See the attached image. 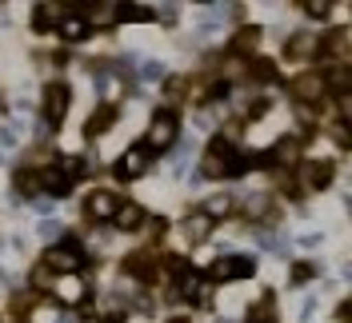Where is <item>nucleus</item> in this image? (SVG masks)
Instances as JSON below:
<instances>
[{
	"label": "nucleus",
	"instance_id": "1",
	"mask_svg": "<svg viewBox=\"0 0 352 323\" xmlns=\"http://www.w3.org/2000/svg\"><path fill=\"white\" fill-rule=\"evenodd\" d=\"M148 164H153V148L148 144H136V148H129L116 160V176L120 180H136L140 172H148Z\"/></svg>",
	"mask_w": 352,
	"mask_h": 323
},
{
	"label": "nucleus",
	"instance_id": "2",
	"mask_svg": "<svg viewBox=\"0 0 352 323\" xmlns=\"http://www.w3.org/2000/svg\"><path fill=\"white\" fill-rule=\"evenodd\" d=\"M44 267H56V272H65V276H76V272H80V252H76V243H56V248H48V252H44Z\"/></svg>",
	"mask_w": 352,
	"mask_h": 323
},
{
	"label": "nucleus",
	"instance_id": "3",
	"mask_svg": "<svg viewBox=\"0 0 352 323\" xmlns=\"http://www.w3.org/2000/svg\"><path fill=\"white\" fill-rule=\"evenodd\" d=\"M252 272H256V263L248 256H228L212 263V280H248Z\"/></svg>",
	"mask_w": 352,
	"mask_h": 323
},
{
	"label": "nucleus",
	"instance_id": "4",
	"mask_svg": "<svg viewBox=\"0 0 352 323\" xmlns=\"http://www.w3.org/2000/svg\"><path fill=\"white\" fill-rule=\"evenodd\" d=\"M68 112V84H48L44 88V116L48 124H60Z\"/></svg>",
	"mask_w": 352,
	"mask_h": 323
},
{
	"label": "nucleus",
	"instance_id": "5",
	"mask_svg": "<svg viewBox=\"0 0 352 323\" xmlns=\"http://www.w3.org/2000/svg\"><path fill=\"white\" fill-rule=\"evenodd\" d=\"M329 88H324V76L320 72H305V76H296L292 80V96L296 100H305V104H312V100H320Z\"/></svg>",
	"mask_w": 352,
	"mask_h": 323
},
{
	"label": "nucleus",
	"instance_id": "6",
	"mask_svg": "<svg viewBox=\"0 0 352 323\" xmlns=\"http://www.w3.org/2000/svg\"><path fill=\"white\" fill-rule=\"evenodd\" d=\"M176 140V116L173 112H160L153 120V128H148V148H168Z\"/></svg>",
	"mask_w": 352,
	"mask_h": 323
},
{
	"label": "nucleus",
	"instance_id": "7",
	"mask_svg": "<svg viewBox=\"0 0 352 323\" xmlns=\"http://www.w3.org/2000/svg\"><path fill=\"white\" fill-rule=\"evenodd\" d=\"M85 204H88V215H92V219H112L116 208H120V200H116L112 192H92Z\"/></svg>",
	"mask_w": 352,
	"mask_h": 323
},
{
	"label": "nucleus",
	"instance_id": "8",
	"mask_svg": "<svg viewBox=\"0 0 352 323\" xmlns=\"http://www.w3.org/2000/svg\"><path fill=\"white\" fill-rule=\"evenodd\" d=\"M36 180H41V184H44V188H48L52 195H65L68 188H72V180H76V176L68 172V168H44Z\"/></svg>",
	"mask_w": 352,
	"mask_h": 323
},
{
	"label": "nucleus",
	"instance_id": "9",
	"mask_svg": "<svg viewBox=\"0 0 352 323\" xmlns=\"http://www.w3.org/2000/svg\"><path fill=\"white\" fill-rule=\"evenodd\" d=\"M180 296H188V303H208L212 300V280L184 276V280H180Z\"/></svg>",
	"mask_w": 352,
	"mask_h": 323
},
{
	"label": "nucleus",
	"instance_id": "10",
	"mask_svg": "<svg viewBox=\"0 0 352 323\" xmlns=\"http://www.w3.org/2000/svg\"><path fill=\"white\" fill-rule=\"evenodd\" d=\"M112 120H116V108H96L92 116H88V124H85V136L92 140V136H100V132H109L112 128Z\"/></svg>",
	"mask_w": 352,
	"mask_h": 323
},
{
	"label": "nucleus",
	"instance_id": "11",
	"mask_svg": "<svg viewBox=\"0 0 352 323\" xmlns=\"http://www.w3.org/2000/svg\"><path fill=\"white\" fill-rule=\"evenodd\" d=\"M208 228H212V219H208L204 212L188 215V219H184V236H188V243H204V239H208Z\"/></svg>",
	"mask_w": 352,
	"mask_h": 323
},
{
	"label": "nucleus",
	"instance_id": "12",
	"mask_svg": "<svg viewBox=\"0 0 352 323\" xmlns=\"http://www.w3.org/2000/svg\"><path fill=\"white\" fill-rule=\"evenodd\" d=\"M112 219H116V228H124V232H129V228H140V224H144V208H140V204H120Z\"/></svg>",
	"mask_w": 352,
	"mask_h": 323
},
{
	"label": "nucleus",
	"instance_id": "13",
	"mask_svg": "<svg viewBox=\"0 0 352 323\" xmlns=\"http://www.w3.org/2000/svg\"><path fill=\"white\" fill-rule=\"evenodd\" d=\"M60 36H65V40H85L88 36V21L85 16H76V12H68L65 21H60Z\"/></svg>",
	"mask_w": 352,
	"mask_h": 323
},
{
	"label": "nucleus",
	"instance_id": "14",
	"mask_svg": "<svg viewBox=\"0 0 352 323\" xmlns=\"http://www.w3.org/2000/svg\"><path fill=\"white\" fill-rule=\"evenodd\" d=\"M256 44H261V28L256 24H244L241 32L232 36V48L236 52H256Z\"/></svg>",
	"mask_w": 352,
	"mask_h": 323
},
{
	"label": "nucleus",
	"instance_id": "15",
	"mask_svg": "<svg viewBox=\"0 0 352 323\" xmlns=\"http://www.w3.org/2000/svg\"><path fill=\"white\" fill-rule=\"evenodd\" d=\"M296 156H300V140H280V144L272 148V156H268V160H272V164H292Z\"/></svg>",
	"mask_w": 352,
	"mask_h": 323
},
{
	"label": "nucleus",
	"instance_id": "16",
	"mask_svg": "<svg viewBox=\"0 0 352 323\" xmlns=\"http://www.w3.org/2000/svg\"><path fill=\"white\" fill-rule=\"evenodd\" d=\"M312 44H316V40H312L308 32H296V36H292V40L285 44V52L292 56V60H305L308 52H312Z\"/></svg>",
	"mask_w": 352,
	"mask_h": 323
},
{
	"label": "nucleus",
	"instance_id": "17",
	"mask_svg": "<svg viewBox=\"0 0 352 323\" xmlns=\"http://www.w3.org/2000/svg\"><path fill=\"white\" fill-rule=\"evenodd\" d=\"M332 172H336V168H332L329 160H324V164H308V184H312V188H329Z\"/></svg>",
	"mask_w": 352,
	"mask_h": 323
},
{
	"label": "nucleus",
	"instance_id": "18",
	"mask_svg": "<svg viewBox=\"0 0 352 323\" xmlns=\"http://www.w3.org/2000/svg\"><path fill=\"white\" fill-rule=\"evenodd\" d=\"M56 291H60V296H68L65 303H76L80 296H85V283L76 280V276H65V280L56 283Z\"/></svg>",
	"mask_w": 352,
	"mask_h": 323
},
{
	"label": "nucleus",
	"instance_id": "19",
	"mask_svg": "<svg viewBox=\"0 0 352 323\" xmlns=\"http://www.w3.org/2000/svg\"><path fill=\"white\" fill-rule=\"evenodd\" d=\"M124 267H129L132 276H153V256H132V259H124Z\"/></svg>",
	"mask_w": 352,
	"mask_h": 323
},
{
	"label": "nucleus",
	"instance_id": "20",
	"mask_svg": "<svg viewBox=\"0 0 352 323\" xmlns=\"http://www.w3.org/2000/svg\"><path fill=\"white\" fill-rule=\"evenodd\" d=\"M52 12H56L52 4H41L36 16H32V28H36V32H48V28H52Z\"/></svg>",
	"mask_w": 352,
	"mask_h": 323
},
{
	"label": "nucleus",
	"instance_id": "21",
	"mask_svg": "<svg viewBox=\"0 0 352 323\" xmlns=\"http://www.w3.org/2000/svg\"><path fill=\"white\" fill-rule=\"evenodd\" d=\"M324 48H329L332 56H344V48H349V32H344V28H336V32L329 36V44H324Z\"/></svg>",
	"mask_w": 352,
	"mask_h": 323
},
{
	"label": "nucleus",
	"instance_id": "22",
	"mask_svg": "<svg viewBox=\"0 0 352 323\" xmlns=\"http://www.w3.org/2000/svg\"><path fill=\"white\" fill-rule=\"evenodd\" d=\"M120 16H124V21H153V8H144V4H132V8H120Z\"/></svg>",
	"mask_w": 352,
	"mask_h": 323
},
{
	"label": "nucleus",
	"instance_id": "23",
	"mask_svg": "<svg viewBox=\"0 0 352 323\" xmlns=\"http://www.w3.org/2000/svg\"><path fill=\"white\" fill-rule=\"evenodd\" d=\"M324 88H336V92H344V88H349V72H344V68H332L329 80H324Z\"/></svg>",
	"mask_w": 352,
	"mask_h": 323
},
{
	"label": "nucleus",
	"instance_id": "24",
	"mask_svg": "<svg viewBox=\"0 0 352 323\" xmlns=\"http://www.w3.org/2000/svg\"><path fill=\"white\" fill-rule=\"evenodd\" d=\"M268 320H272V300L264 296V300L252 307V323H268Z\"/></svg>",
	"mask_w": 352,
	"mask_h": 323
},
{
	"label": "nucleus",
	"instance_id": "25",
	"mask_svg": "<svg viewBox=\"0 0 352 323\" xmlns=\"http://www.w3.org/2000/svg\"><path fill=\"white\" fill-rule=\"evenodd\" d=\"M16 188H21L24 195H32L36 188H41V180H36V176H28V172H21V176H16Z\"/></svg>",
	"mask_w": 352,
	"mask_h": 323
},
{
	"label": "nucleus",
	"instance_id": "26",
	"mask_svg": "<svg viewBox=\"0 0 352 323\" xmlns=\"http://www.w3.org/2000/svg\"><path fill=\"white\" fill-rule=\"evenodd\" d=\"M316 276V263H296V272H292V283H305Z\"/></svg>",
	"mask_w": 352,
	"mask_h": 323
},
{
	"label": "nucleus",
	"instance_id": "27",
	"mask_svg": "<svg viewBox=\"0 0 352 323\" xmlns=\"http://www.w3.org/2000/svg\"><path fill=\"white\" fill-rule=\"evenodd\" d=\"M252 76H256V80H272V76H276V68L268 64V60H256V64H252Z\"/></svg>",
	"mask_w": 352,
	"mask_h": 323
},
{
	"label": "nucleus",
	"instance_id": "28",
	"mask_svg": "<svg viewBox=\"0 0 352 323\" xmlns=\"http://www.w3.org/2000/svg\"><path fill=\"white\" fill-rule=\"evenodd\" d=\"M305 12L320 21V16H329V4H324V0H308V4H305Z\"/></svg>",
	"mask_w": 352,
	"mask_h": 323
},
{
	"label": "nucleus",
	"instance_id": "29",
	"mask_svg": "<svg viewBox=\"0 0 352 323\" xmlns=\"http://www.w3.org/2000/svg\"><path fill=\"white\" fill-rule=\"evenodd\" d=\"M224 212H228V200H208V208H204L208 219H217V215H224Z\"/></svg>",
	"mask_w": 352,
	"mask_h": 323
},
{
	"label": "nucleus",
	"instance_id": "30",
	"mask_svg": "<svg viewBox=\"0 0 352 323\" xmlns=\"http://www.w3.org/2000/svg\"><path fill=\"white\" fill-rule=\"evenodd\" d=\"M140 76H144V80H160V76H164V68L156 64V60H148V64L140 68Z\"/></svg>",
	"mask_w": 352,
	"mask_h": 323
},
{
	"label": "nucleus",
	"instance_id": "31",
	"mask_svg": "<svg viewBox=\"0 0 352 323\" xmlns=\"http://www.w3.org/2000/svg\"><path fill=\"white\" fill-rule=\"evenodd\" d=\"M248 212H252V215H264V212H268V200H264V195H256V200L248 204Z\"/></svg>",
	"mask_w": 352,
	"mask_h": 323
},
{
	"label": "nucleus",
	"instance_id": "32",
	"mask_svg": "<svg viewBox=\"0 0 352 323\" xmlns=\"http://www.w3.org/2000/svg\"><path fill=\"white\" fill-rule=\"evenodd\" d=\"M256 239H261V248H268V252H280V239H272L268 232H264V236H256Z\"/></svg>",
	"mask_w": 352,
	"mask_h": 323
},
{
	"label": "nucleus",
	"instance_id": "33",
	"mask_svg": "<svg viewBox=\"0 0 352 323\" xmlns=\"http://www.w3.org/2000/svg\"><path fill=\"white\" fill-rule=\"evenodd\" d=\"M32 280L41 283V287H48V283H52V276H48V267H36V272H32Z\"/></svg>",
	"mask_w": 352,
	"mask_h": 323
},
{
	"label": "nucleus",
	"instance_id": "34",
	"mask_svg": "<svg viewBox=\"0 0 352 323\" xmlns=\"http://www.w3.org/2000/svg\"><path fill=\"white\" fill-rule=\"evenodd\" d=\"M320 239H324V236H320V232H305V236H300V243H305V248H316Z\"/></svg>",
	"mask_w": 352,
	"mask_h": 323
},
{
	"label": "nucleus",
	"instance_id": "35",
	"mask_svg": "<svg viewBox=\"0 0 352 323\" xmlns=\"http://www.w3.org/2000/svg\"><path fill=\"white\" fill-rule=\"evenodd\" d=\"M336 144H340V148H349V144H352V140H349V128H344V124L336 128Z\"/></svg>",
	"mask_w": 352,
	"mask_h": 323
},
{
	"label": "nucleus",
	"instance_id": "36",
	"mask_svg": "<svg viewBox=\"0 0 352 323\" xmlns=\"http://www.w3.org/2000/svg\"><path fill=\"white\" fill-rule=\"evenodd\" d=\"M41 236H48V239H52V236H60V228H56V224L48 219V224H41Z\"/></svg>",
	"mask_w": 352,
	"mask_h": 323
},
{
	"label": "nucleus",
	"instance_id": "37",
	"mask_svg": "<svg viewBox=\"0 0 352 323\" xmlns=\"http://www.w3.org/2000/svg\"><path fill=\"white\" fill-rule=\"evenodd\" d=\"M176 323H180V320H176Z\"/></svg>",
	"mask_w": 352,
	"mask_h": 323
}]
</instances>
